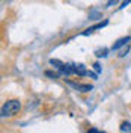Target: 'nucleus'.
I'll return each instance as SVG.
<instances>
[{
    "label": "nucleus",
    "instance_id": "obj_1",
    "mask_svg": "<svg viewBox=\"0 0 131 133\" xmlns=\"http://www.w3.org/2000/svg\"><path fill=\"white\" fill-rule=\"evenodd\" d=\"M20 109H21V103H20L18 100H8V101L2 106V116H3V118L12 116V115H15Z\"/></svg>",
    "mask_w": 131,
    "mask_h": 133
},
{
    "label": "nucleus",
    "instance_id": "obj_2",
    "mask_svg": "<svg viewBox=\"0 0 131 133\" xmlns=\"http://www.w3.org/2000/svg\"><path fill=\"white\" fill-rule=\"evenodd\" d=\"M72 88L78 89L82 92H88V91H92V85H82V83H75V82H68Z\"/></svg>",
    "mask_w": 131,
    "mask_h": 133
},
{
    "label": "nucleus",
    "instance_id": "obj_3",
    "mask_svg": "<svg viewBox=\"0 0 131 133\" xmlns=\"http://www.w3.org/2000/svg\"><path fill=\"white\" fill-rule=\"evenodd\" d=\"M107 20H104V21H101V23H98V24H95V26H92V27H89V29H86L84 32H82V35H90L92 32H95L97 29H103L104 26H107Z\"/></svg>",
    "mask_w": 131,
    "mask_h": 133
},
{
    "label": "nucleus",
    "instance_id": "obj_4",
    "mask_svg": "<svg viewBox=\"0 0 131 133\" xmlns=\"http://www.w3.org/2000/svg\"><path fill=\"white\" fill-rule=\"evenodd\" d=\"M131 41V36H123V38H121V39H118V41L112 45V50H118L119 47H122V45H125L127 42Z\"/></svg>",
    "mask_w": 131,
    "mask_h": 133
},
{
    "label": "nucleus",
    "instance_id": "obj_5",
    "mask_svg": "<svg viewBox=\"0 0 131 133\" xmlns=\"http://www.w3.org/2000/svg\"><path fill=\"white\" fill-rule=\"evenodd\" d=\"M121 132H131V124L130 123H123L121 125Z\"/></svg>",
    "mask_w": 131,
    "mask_h": 133
},
{
    "label": "nucleus",
    "instance_id": "obj_6",
    "mask_svg": "<svg viewBox=\"0 0 131 133\" xmlns=\"http://www.w3.org/2000/svg\"><path fill=\"white\" fill-rule=\"evenodd\" d=\"M107 51H108L107 49L99 50V51H97V56H98V58H104V56H107Z\"/></svg>",
    "mask_w": 131,
    "mask_h": 133
},
{
    "label": "nucleus",
    "instance_id": "obj_7",
    "mask_svg": "<svg viewBox=\"0 0 131 133\" xmlns=\"http://www.w3.org/2000/svg\"><path fill=\"white\" fill-rule=\"evenodd\" d=\"M130 3H131V0H123L122 3H121V6H119V9H123L125 6H128Z\"/></svg>",
    "mask_w": 131,
    "mask_h": 133
},
{
    "label": "nucleus",
    "instance_id": "obj_8",
    "mask_svg": "<svg viewBox=\"0 0 131 133\" xmlns=\"http://www.w3.org/2000/svg\"><path fill=\"white\" fill-rule=\"evenodd\" d=\"M116 2H118V0H110V2H108V3H107V8H110V6H112V5H113V3H116Z\"/></svg>",
    "mask_w": 131,
    "mask_h": 133
},
{
    "label": "nucleus",
    "instance_id": "obj_9",
    "mask_svg": "<svg viewBox=\"0 0 131 133\" xmlns=\"http://www.w3.org/2000/svg\"><path fill=\"white\" fill-rule=\"evenodd\" d=\"M93 66H95V70H97V73H101V68H99V65H98V64H95Z\"/></svg>",
    "mask_w": 131,
    "mask_h": 133
}]
</instances>
